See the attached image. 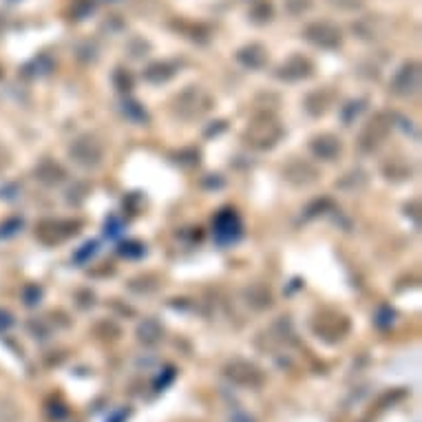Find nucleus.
I'll list each match as a JSON object with an SVG mask.
<instances>
[{"mask_svg": "<svg viewBox=\"0 0 422 422\" xmlns=\"http://www.w3.org/2000/svg\"><path fill=\"white\" fill-rule=\"evenodd\" d=\"M305 38L309 42H314L316 47H323V49H334L341 44V31L329 25V22H314L305 29Z\"/></svg>", "mask_w": 422, "mask_h": 422, "instance_id": "obj_1", "label": "nucleus"}, {"mask_svg": "<svg viewBox=\"0 0 422 422\" xmlns=\"http://www.w3.org/2000/svg\"><path fill=\"white\" fill-rule=\"evenodd\" d=\"M217 237L221 239L224 235H230V239L237 235L239 232V224H237V219H235V215H221L219 219H217Z\"/></svg>", "mask_w": 422, "mask_h": 422, "instance_id": "obj_2", "label": "nucleus"}, {"mask_svg": "<svg viewBox=\"0 0 422 422\" xmlns=\"http://www.w3.org/2000/svg\"><path fill=\"white\" fill-rule=\"evenodd\" d=\"M332 5H336L341 9H356L363 5V0H329Z\"/></svg>", "mask_w": 422, "mask_h": 422, "instance_id": "obj_3", "label": "nucleus"}]
</instances>
